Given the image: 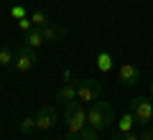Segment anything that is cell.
I'll return each instance as SVG.
<instances>
[{
    "instance_id": "6",
    "label": "cell",
    "mask_w": 153,
    "mask_h": 140,
    "mask_svg": "<svg viewBox=\"0 0 153 140\" xmlns=\"http://www.w3.org/2000/svg\"><path fill=\"white\" fill-rule=\"evenodd\" d=\"M140 69H138L135 64H123L120 69H117V81L125 87H135L138 81H140Z\"/></svg>"
},
{
    "instance_id": "19",
    "label": "cell",
    "mask_w": 153,
    "mask_h": 140,
    "mask_svg": "<svg viewBox=\"0 0 153 140\" xmlns=\"http://www.w3.org/2000/svg\"><path fill=\"white\" fill-rule=\"evenodd\" d=\"M140 140H153V130H151V127H143V133H140Z\"/></svg>"
},
{
    "instance_id": "9",
    "label": "cell",
    "mask_w": 153,
    "mask_h": 140,
    "mask_svg": "<svg viewBox=\"0 0 153 140\" xmlns=\"http://www.w3.org/2000/svg\"><path fill=\"white\" fill-rule=\"evenodd\" d=\"M71 99H76V81H64V87L56 92V102L66 104Z\"/></svg>"
},
{
    "instance_id": "8",
    "label": "cell",
    "mask_w": 153,
    "mask_h": 140,
    "mask_svg": "<svg viewBox=\"0 0 153 140\" xmlns=\"http://www.w3.org/2000/svg\"><path fill=\"white\" fill-rule=\"evenodd\" d=\"M41 33H44V41L46 43H59L66 38V28L64 26H56V23H46L44 28H41Z\"/></svg>"
},
{
    "instance_id": "20",
    "label": "cell",
    "mask_w": 153,
    "mask_h": 140,
    "mask_svg": "<svg viewBox=\"0 0 153 140\" xmlns=\"http://www.w3.org/2000/svg\"><path fill=\"white\" fill-rule=\"evenodd\" d=\"M123 140H140V135H133V133H128V135H123Z\"/></svg>"
},
{
    "instance_id": "7",
    "label": "cell",
    "mask_w": 153,
    "mask_h": 140,
    "mask_svg": "<svg viewBox=\"0 0 153 140\" xmlns=\"http://www.w3.org/2000/svg\"><path fill=\"white\" fill-rule=\"evenodd\" d=\"M56 125V110L54 107H38L36 112V130H51Z\"/></svg>"
},
{
    "instance_id": "4",
    "label": "cell",
    "mask_w": 153,
    "mask_h": 140,
    "mask_svg": "<svg viewBox=\"0 0 153 140\" xmlns=\"http://www.w3.org/2000/svg\"><path fill=\"white\" fill-rule=\"evenodd\" d=\"M33 66H36V49H31V46H18L16 49V61H13V69L21 71V74H26V71H31Z\"/></svg>"
},
{
    "instance_id": "10",
    "label": "cell",
    "mask_w": 153,
    "mask_h": 140,
    "mask_svg": "<svg viewBox=\"0 0 153 140\" xmlns=\"http://www.w3.org/2000/svg\"><path fill=\"white\" fill-rule=\"evenodd\" d=\"M138 125V120H135V115L133 112H125L120 120H117V133H123V135H128V133H133V127Z\"/></svg>"
},
{
    "instance_id": "13",
    "label": "cell",
    "mask_w": 153,
    "mask_h": 140,
    "mask_svg": "<svg viewBox=\"0 0 153 140\" xmlns=\"http://www.w3.org/2000/svg\"><path fill=\"white\" fill-rule=\"evenodd\" d=\"M31 21H33V28H44L46 23H51V21H49V16H46V13L41 10V8L31 13Z\"/></svg>"
},
{
    "instance_id": "5",
    "label": "cell",
    "mask_w": 153,
    "mask_h": 140,
    "mask_svg": "<svg viewBox=\"0 0 153 140\" xmlns=\"http://www.w3.org/2000/svg\"><path fill=\"white\" fill-rule=\"evenodd\" d=\"M130 112L135 115L140 127H148V122L153 120V104L148 102V97H135L130 102Z\"/></svg>"
},
{
    "instance_id": "1",
    "label": "cell",
    "mask_w": 153,
    "mask_h": 140,
    "mask_svg": "<svg viewBox=\"0 0 153 140\" xmlns=\"http://www.w3.org/2000/svg\"><path fill=\"white\" fill-rule=\"evenodd\" d=\"M64 115H66V140H76V135L87 127V112H84L79 99H71L64 104Z\"/></svg>"
},
{
    "instance_id": "11",
    "label": "cell",
    "mask_w": 153,
    "mask_h": 140,
    "mask_svg": "<svg viewBox=\"0 0 153 140\" xmlns=\"http://www.w3.org/2000/svg\"><path fill=\"white\" fill-rule=\"evenodd\" d=\"M41 43H46V41H44V33H41V28H33V31H28V33H26V46H31V49H38Z\"/></svg>"
},
{
    "instance_id": "2",
    "label": "cell",
    "mask_w": 153,
    "mask_h": 140,
    "mask_svg": "<svg viewBox=\"0 0 153 140\" xmlns=\"http://www.w3.org/2000/svg\"><path fill=\"white\" fill-rule=\"evenodd\" d=\"M115 120V112H112V104L110 102H94L92 107L87 110V125L94 130H107Z\"/></svg>"
},
{
    "instance_id": "14",
    "label": "cell",
    "mask_w": 153,
    "mask_h": 140,
    "mask_svg": "<svg viewBox=\"0 0 153 140\" xmlns=\"http://www.w3.org/2000/svg\"><path fill=\"white\" fill-rule=\"evenodd\" d=\"M97 69L100 71H110V69H112V56H110L107 51L97 54Z\"/></svg>"
},
{
    "instance_id": "18",
    "label": "cell",
    "mask_w": 153,
    "mask_h": 140,
    "mask_svg": "<svg viewBox=\"0 0 153 140\" xmlns=\"http://www.w3.org/2000/svg\"><path fill=\"white\" fill-rule=\"evenodd\" d=\"M10 16L21 21V18H26V8H23V5H13V8H10Z\"/></svg>"
},
{
    "instance_id": "15",
    "label": "cell",
    "mask_w": 153,
    "mask_h": 140,
    "mask_svg": "<svg viewBox=\"0 0 153 140\" xmlns=\"http://www.w3.org/2000/svg\"><path fill=\"white\" fill-rule=\"evenodd\" d=\"M76 140H100V130H94V127H89V125H87L82 133L76 135Z\"/></svg>"
},
{
    "instance_id": "17",
    "label": "cell",
    "mask_w": 153,
    "mask_h": 140,
    "mask_svg": "<svg viewBox=\"0 0 153 140\" xmlns=\"http://www.w3.org/2000/svg\"><path fill=\"white\" fill-rule=\"evenodd\" d=\"M18 28H21L23 33L33 31V21H31V18H21V21H18Z\"/></svg>"
},
{
    "instance_id": "16",
    "label": "cell",
    "mask_w": 153,
    "mask_h": 140,
    "mask_svg": "<svg viewBox=\"0 0 153 140\" xmlns=\"http://www.w3.org/2000/svg\"><path fill=\"white\" fill-rule=\"evenodd\" d=\"M18 130H21V133H33V130H36V117H23L21 120V125H18Z\"/></svg>"
},
{
    "instance_id": "12",
    "label": "cell",
    "mask_w": 153,
    "mask_h": 140,
    "mask_svg": "<svg viewBox=\"0 0 153 140\" xmlns=\"http://www.w3.org/2000/svg\"><path fill=\"white\" fill-rule=\"evenodd\" d=\"M13 61H16V51L3 46L0 49V66H13Z\"/></svg>"
},
{
    "instance_id": "3",
    "label": "cell",
    "mask_w": 153,
    "mask_h": 140,
    "mask_svg": "<svg viewBox=\"0 0 153 140\" xmlns=\"http://www.w3.org/2000/svg\"><path fill=\"white\" fill-rule=\"evenodd\" d=\"M102 94V81L100 79H79L76 81V99L79 102H97Z\"/></svg>"
},
{
    "instance_id": "22",
    "label": "cell",
    "mask_w": 153,
    "mask_h": 140,
    "mask_svg": "<svg viewBox=\"0 0 153 140\" xmlns=\"http://www.w3.org/2000/svg\"><path fill=\"white\" fill-rule=\"evenodd\" d=\"M151 94H153V79H151Z\"/></svg>"
},
{
    "instance_id": "21",
    "label": "cell",
    "mask_w": 153,
    "mask_h": 140,
    "mask_svg": "<svg viewBox=\"0 0 153 140\" xmlns=\"http://www.w3.org/2000/svg\"><path fill=\"white\" fill-rule=\"evenodd\" d=\"M110 140H123V133H115V135H112Z\"/></svg>"
}]
</instances>
